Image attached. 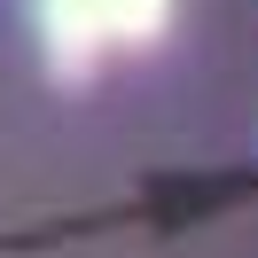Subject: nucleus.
I'll return each instance as SVG.
<instances>
[{
	"instance_id": "1",
	"label": "nucleus",
	"mask_w": 258,
	"mask_h": 258,
	"mask_svg": "<svg viewBox=\"0 0 258 258\" xmlns=\"http://www.w3.org/2000/svg\"><path fill=\"white\" fill-rule=\"evenodd\" d=\"M32 32L47 47L55 79H94V63L117 47L110 24H102V0H32Z\"/></svg>"
},
{
	"instance_id": "2",
	"label": "nucleus",
	"mask_w": 258,
	"mask_h": 258,
	"mask_svg": "<svg viewBox=\"0 0 258 258\" xmlns=\"http://www.w3.org/2000/svg\"><path fill=\"white\" fill-rule=\"evenodd\" d=\"M102 24H110L117 47H149L172 24V0H102Z\"/></svg>"
}]
</instances>
